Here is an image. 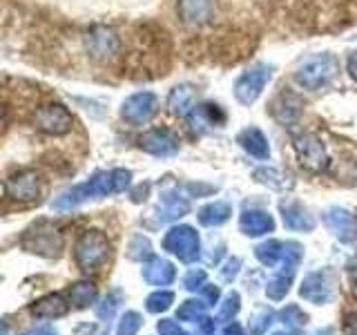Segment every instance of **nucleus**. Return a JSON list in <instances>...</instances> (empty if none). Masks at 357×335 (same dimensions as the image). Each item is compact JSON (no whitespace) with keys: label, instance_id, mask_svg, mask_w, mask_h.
Segmentation results:
<instances>
[{"label":"nucleus","instance_id":"1","mask_svg":"<svg viewBox=\"0 0 357 335\" xmlns=\"http://www.w3.org/2000/svg\"><path fill=\"white\" fill-rule=\"evenodd\" d=\"M132 184V174L123 168H116V170H107V172H96L89 181L78 184L54 201L56 210H70L83 201L92 199V197H107L114 193H123L128 186Z\"/></svg>","mask_w":357,"mask_h":335},{"label":"nucleus","instance_id":"2","mask_svg":"<svg viewBox=\"0 0 357 335\" xmlns=\"http://www.w3.org/2000/svg\"><path fill=\"white\" fill-rule=\"evenodd\" d=\"M337 70L340 65L333 54H315L297 67L295 83L308 89V92H317V89L326 87L337 76Z\"/></svg>","mask_w":357,"mask_h":335},{"label":"nucleus","instance_id":"3","mask_svg":"<svg viewBox=\"0 0 357 335\" xmlns=\"http://www.w3.org/2000/svg\"><path fill=\"white\" fill-rule=\"evenodd\" d=\"M304 248L297 241H264L255 248V257L259 260L264 266H273V268H288V271H295Z\"/></svg>","mask_w":357,"mask_h":335},{"label":"nucleus","instance_id":"4","mask_svg":"<svg viewBox=\"0 0 357 335\" xmlns=\"http://www.w3.org/2000/svg\"><path fill=\"white\" fill-rule=\"evenodd\" d=\"M293 150L299 165L308 172H324L328 168V152L324 141L312 132H299L293 137Z\"/></svg>","mask_w":357,"mask_h":335},{"label":"nucleus","instance_id":"5","mask_svg":"<svg viewBox=\"0 0 357 335\" xmlns=\"http://www.w3.org/2000/svg\"><path fill=\"white\" fill-rule=\"evenodd\" d=\"M109 255V241L103 232L87 230L76 241L74 257L83 271H96V268L107 260Z\"/></svg>","mask_w":357,"mask_h":335},{"label":"nucleus","instance_id":"6","mask_svg":"<svg viewBox=\"0 0 357 335\" xmlns=\"http://www.w3.org/2000/svg\"><path fill=\"white\" fill-rule=\"evenodd\" d=\"M273 74L275 70L271 65H255L250 70H245L239 78L237 83H234V98L239 100L241 105H252L257 98L261 96V92L266 89V85L273 81Z\"/></svg>","mask_w":357,"mask_h":335},{"label":"nucleus","instance_id":"7","mask_svg":"<svg viewBox=\"0 0 357 335\" xmlns=\"http://www.w3.org/2000/svg\"><path fill=\"white\" fill-rule=\"evenodd\" d=\"M163 248L167 253L176 255L178 260L185 264H192L201 257V241L199 232L192 226H174L165 232L163 237Z\"/></svg>","mask_w":357,"mask_h":335},{"label":"nucleus","instance_id":"8","mask_svg":"<svg viewBox=\"0 0 357 335\" xmlns=\"http://www.w3.org/2000/svg\"><path fill=\"white\" fill-rule=\"evenodd\" d=\"M33 126H36L43 134L61 137V134H67L72 130L74 117L63 103H47L36 110V114H33Z\"/></svg>","mask_w":357,"mask_h":335},{"label":"nucleus","instance_id":"9","mask_svg":"<svg viewBox=\"0 0 357 335\" xmlns=\"http://www.w3.org/2000/svg\"><path fill=\"white\" fill-rule=\"evenodd\" d=\"M156 112H159V98L152 92H137L128 96L121 105V117L130 126H143L154 119Z\"/></svg>","mask_w":357,"mask_h":335},{"label":"nucleus","instance_id":"10","mask_svg":"<svg viewBox=\"0 0 357 335\" xmlns=\"http://www.w3.org/2000/svg\"><path fill=\"white\" fill-rule=\"evenodd\" d=\"M268 112H271V117L277 123H282V126H293L301 117V112H304V100H301V96L293 92V89L284 87L282 92H277L271 98Z\"/></svg>","mask_w":357,"mask_h":335},{"label":"nucleus","instance_id":"11","mask_svg":"<svg viewBox=\"0 0 357 335\" xmlns=\"http://www.w3.org/2000/svg\"><path fill=\"white\" fill-rule=\"evenodd\" d=\"M119 36L107 27H94L85 34V50L94 61H107L119 52Z\"/></svg>","mask_w":357,"mask_h":335},{"label":"nucleus","instance_id":"12","mask_svg":"<svg viewBox=\"0 0 357 335\" xmlns=\"http://www.w3.org/2000/svg\"><path fill=\"white\" fill-rule=\"evenodd\" d=\"M139 148L152 156H172L178 152V137L167 128H154L139 139Z\"/></svg>","mask_w":357,"mask_h":335},{"label":"nucleus","instance_id":"13","mask_svg":"<svg viewBox=\"0 0 357 335\" xmlns=\"http://www.w3.org/2000/svg\"><path fill=\"white\" fill-rule=\"evenodd\" d=\"M299 293L304 299L312 302V304H324L328 302L335 293V277L331 271H315L310 273L304 284H301Z\"/></svg>","mask_w":357,"mask_h":335},{"label":"nucleus","instance_id":"14","mask_svg":"<svg viewBox=\"0 0 357 335\" xmlns=\"http://www.w3.org/2000/svg\"><path fill=\"white\" fill-rule=\"evenodd\" d=\"M22 246L29 248L31 253H40V255H56L63 246L61 232L52 228V226H38L25 234Z\"/></svg>","mask_w":357,"mask_h":335},{"label":"nucleus","instance_id":"15","mask_svg":"<svg viewBox=\"0 0 357 335\" xmlns=\"http://www.w3.org/2000/svg\"><path fill=\"white\" fill-rule=\"evenodd\" d=\"M324 223L342 241H353L357 237V217L344 208H331L324 212Z\"/></svg>","mask_w":357,"mask_h":335},{"label":"nucleus","instance_id":"16","mask_svg":"<svg viewBox=\"0 0 357 335\" xmlns=\"http://www.w3.org/2000/svg\"><path fill=\"white\" fill-rule=\"evenodd\" d=\"M7 195L18 201H33L40 193V179L33 170H22L7 181Z\"/></svg>","mask_w":357,"mask_h":335},{"label":"nucleus","instance_id":"17","mask_svg":"<svg viewBox=\"0 0 357 335\" xmlns=\"http://www.w3.org/2000/svg\"><path fill=\"white\" fill-rule=\"evenodd\" d=\"M195 107H197V89L190 83L176 85L170 92V96H167V110L178 119H188Z\"/></svg>","mask_w":357,"mask_h":335},{"label":"nucleus","instance_id":"18","mask_svg":"<svg viewBox=\"0 0 357 335\" xmlns=\"http://www.w3.org/2000/svg\"><path fill=\"white\" fill-rule=\"evenodd\" d=\"M185 121H188L190 130L199 134V132H206V130L215 128V126H221L223 112L215 103H201V105H197L192 112H190V117Z\"/></svg>","mask_w":357,"mask_h":335},{"label":"nucleus","instance_id":"19","mask_svg":"<svg viewBox=\"0 0 357 335\" xmlns=\"http://www.w3.org/2000/svg\"><path fill=\"white\" fill-rule=\"evenodd\" d=\"M239 228L243 234H248V237H261V234L275 230V219L264 210H245L241 212Z\"/></svg>","mask_w":357,"mask_h":335},{"label":"nucleus","instance_id":"20","mask_svg":"<svg viewBox=\"0 0 357 335\" xmlns=\"http://www.w3.org/2000/svg\"><path fill=\"white\" fill-rule=\"evenodd\" d=\"M237 143L255 159H271V145H268L266 134L259 128H245L237 134Z\"/></svg>","mask_w":357,"mask_h":335},{"label":"nucleus","instance_id":"21","mask_svg":"<svg viewBox=\"0 0 357 335\" xmlns=\"http://www.w3.org/2000/svg\"><path fill=\"white\" fill-rule=\"evenodd\" d=\"M176 11L188 25H204L212 18V0H178Z\"/></svg>","mask_w":357,"mask_h":335},{"label":"nucleus","instance_id":"22","mask_svg":"<svg viewBox=\"0 0 357 335\" xmlns=\"http://www.w3.org/2000/svg\"><path fill=\"white\" fill-rule=\"evenodd\" d=\"M279 210H282L286 228H290V230H312L315 228V219H312L310 212L301 204H297V201H284V204L279 206Z\"/></svg>","mask_w":357,"mask_h":335},{"label":"nucleus","instance_id":"23","mask_svg":"<svg viewBox=\"0 0 357 335\" xmlns=\"http://www.w3.org/2000/svg\"><path fill=\"white\" fill-rule=\"evenodd\" d=\"M143 277L154 286H165L174 279V266L161 257H152L150 264H145L143 268Z\"/></svg>","mask_w":357,"mask_h":335},{"label":"nucleus","instance_id":"24","mask_svg":"<svg viewBox=\"0 0 357 335\" xmlns=\"http://www.w3.org/2000/svg\"><path fill=\"white\" fill-rule=\"evenodd\" d=\"M232 215V206L228 201H212V204L204 206L199 210V223L201 226H221V223H226Z\"/></svg>","mask_w":357,"mask_h":335},{"label":"nucleus","instance_id":"25","mask_svg":"<svg viewBox=\"0 0 357 335\" xmlns=\"http://www.w3.org/2000/svg\"><path fill=\"white\" fill-rule=\"evenodd\" d=\"M188 210H190V204L181 197L163 195V199L159 201V208H156V215H159L161 221H174L178 217H183Z\"/></svg>","mask_w":357,"mask_h":335},{"label":"nucleus","instance_id":"26","mask_svg":"<svg viewBox=\"0 0 357 335\" xmlns=\"http://www.w3.org/2000/svg\"><path fill=\"white\" fill-rule=\"evenodd\" d=\"M252 177L259 184L273 188V190H288L290 186H293V181H290L282 170H277V168H257V170L252 172Z\"/></svg>","mask_w":357,"mask_h":335},{"label":"nucleus","instance_id":"27","mask_svg":"<svg viewBox=\"0 0 357 335\" xmlns=\"http://www.w3.org/2000/svg\"><path fill=\"white\" fill-rule=\"evenodd\" d=\"M293 275H295V271H288V268H277L275 277L271 279V284H268V288H266L268 297L275 299V302L284 299L286 293H288L290 282H293Z\"/></svg>","mask_w":357,"mask_h":335},{"label":"nucleus","instance_id":"28","mask_svg":"<svg viewBox=\"0 0 357 335\" xmlns=\"http://www.w3.org/2000/svg\"><path fill=\"white\" fill-rule=\"evenodd\" d=\"M65 311H67V304L63 302V297H59V295H52L47 299H43L38 306H33V313H36V315H43V318L63 315Z\"/></svg>","mask_w":357,"mask_h":335},{"label":"nucleus","instance_id":"29","mask_svg":"<svg viewBox=\"0 0 357 335\" xmlns=\"http://www.w3.org/2000/svg\"><path fill=\"white\" fill-rule=\"evenodd\" d=\"M279 322H284L286 327H290V329H299V327H304V324L308 322V318L297 304H290V306H286L282 313H279Z\"/></svg>","mask_w":357,"mask_h":335},{"label":"nucleus","instance_id":"30","mask_svg":"<svg viewBox=\"0 0 357 335\" xmlns=\"http://www.w3.org/2000/svg\"><path fill=\"white\" fill-rule=\"evenodd\" d=\"M206 302H197V299H190L185 304L178 308V318L185 320V322H199L201 318H206Z\"/></svg>","mask_w":357,"mask_h":335},{"label":"nucleus","instance_id":"31","mask_svg":"<svg viewBox=\"0 0 357 335\" xmlns=\"http://www.w3.org/2000/svg\"><path fill=\"white\" fill-rule=\"evenodd\" d=\"M94 297H96V288H94V284H89V282H81V284H76L72 288V302L76 306L92 304Z\"/></svg>","mask_w":357,"mask_h":335},{"label":"nucleus","instance_id":"32","mask_svg":"<svg viewBox=\"0 0 357 335\" xmlns=\"http://www.w3.org/2000/svg\"><path fill=\"white\" fill-rule=\"evenodd\" d=\"M273 320H275L273 308H259V311H257L255 315H252V320H250V331H252L255 335H264L268 329H271Z\"/></svg>","mask_w":357,"mask_h":335},{"label":"nucleus","instance_id":"33","mask_svg":"<svg viewBox=\"0 0 357 335\" xmlns=\"http://www.w3.org/2000/svg\"><path fill=\"white\" fill-rule=\"evenodd\" d=\"M239 313V295L237 293H228L226 299L219 304V313H217V322H230L234 315Z\"/></svg>","mask_w":357,"mask_h":335},{"label":"nucleus","instance_id":"34","mask_svg":"<svg viewBox=\"0 0 357 335\" xmlns=\"http://www.w3.org/2000/svg\"><path fill=\"white\" fill-rule=\"evenodd\" d=\"M172 302H174V295L170 293V290H156V293H152L148 297L145 306H148L150 313H161V311H165L167 306H170Z\"/></svg>","mask_w":357,"mask_h":335},{"label":"nucleus","instance_id":"35","mask_svg":"<svg viewBox=\"0 0 357 335\" xmlns=\"http://www.w3.org/2000/svg\"><path fill=\"white\" fill-rule=\"evenodd\" d=\"M130 257L132 260H148L152 257V244L143 237V234H137L130 241Z\"/></svg>","mask_w":357,"mask_h":335},{"label":"nucleus","instance_id":"36","mask_svg":"<svg viewBox=\"0 0 357 335\" xmlns=\"http://www.w3.org/2000/svg\"><path fill=\"white\" fill-rule=\"evenodd\" d=\"M141 329V315L139 313H126L123 320L119 322V329H116V335H137V331Z\"/></svg>","mask_w":357,"mask_h":335},{"label":"nucleus","instance_id":"37","mask_svg":"<svg viewBox=\"0 0 357 335\" xmlns=\"http://www.w3.org/2000/svg\"><path fill=\"white\" fill-rule=\"evenodd\" d=\"M206 271H201V268H192V271H188L185 277H183V286L188 290H201L206 286Z\"/></svg>","mask_w":357,"mask_h":335},{"label":"nucleus","instance_id":"38","mask_svg":"<svg viewBox=\"0 0 357 335\" xmlns=\"http://www.w3.org/2000/svg\"><path fill=\"white\" fill-rule=\"evenodd\" d=\"M159 333L161 335H188L181 327H178L176 322H172V320H161L159 322Z\"/></svg>","mask_w":357,"mask_h":335},{"label":"nucleus","instance_id":"39","mask_svg":"<svg viewBox=\"0 0 357 335\" xmlns=\"http://www.w3.org/2000/svg\"><path fill=\"white\" fill-rule=\"evenodd\" d=\"M201 295H204V302L208 306H215L219 302V286H212V284H206L201 288Z\"/></svg>","mask_w":357,"mask_h":335},{"label":"nucleus","instance_id":"40","mask_svg":"<svg viewBox=\"0 0 357 335\" xmlns=\"http://www.w3.org/2000/svg\"><path fill=\"white\" fill-rule=\"evenodd\" d=\"M239 266H241V262L234 260V257H230V260L223 264V268H221V277L226 279V282H230V279L234 277V273L239 271Z\"/></svg>","mask_w":357,"mask_h":335},{"label":"nucleus","instance_id":"41","mask_svg":"<svg viewBox=\"0 0 357 335\" xmlns=\"http://www.w3.org/2000/svg\"><path fill=\"white\" fill-rule=\"evenodd\" d=\"M346 70H349V74H351L353 81H357V52H353V54L349 56V61H346Z\"/></svg>","mask_w":357,"mask_h":335},{"label":"nucleus","instance_id":"42","mask_svg":"<svg viewBox=\"0 0 357 335\" xmlns=\"http://www.w3.org/2000/svg\"><path fill=\"white\" fill-rule=\"evenodd\" d=\"M221 335H245V333L237 322H230V324H226V329H223Z\"/></svg>","mask_w":357,"mask_h":335},{"label":"nucleus","instance_id":"43","mask_svg":"<svg viewBox=\"0 0 357 335\" xmlns=\"http://www.w3.org/2000/svg\"><path fill=\"white\" fill-rule=\"evenodd\" d=\"M353 295L357 297V273H355V277H353Z\"/></svg>","mask_w":357,"mask_h":335},{"label":"nucleus","instance_id":"44","mask_svg":"<svg viewBox=\"0 0 357 335\" xmlns=\"http://www.w3.org/2000/svg\"><path fill=\"white\" fill-rule=\"evenodd\" d=\"M5 331H7V329H5V324H0V335H5Z\"/></svg>","mask_w":357,"mask_h":335},{"label":"nucleus","instance_id":"45","mask_svg":"<svg viewBox=\"0 0 357 335\" xmlns=\"http://www.w3.org/2000/svg\"><path fill=\"white\" fill-rule=\"evenodd\" d=\"M275 335H293V333H275Z\"/></svg>","mask_w":357,"mask_h":335},{"label":"nucleus","instance_id":"46","mask_svg":"<svg viewBox=\"0 0 357 335\" xmlns=\"http://www.w3.org/2000/svg\"><path fill=\"white\" fill-rule=\"evenodd\" d=\"M0 117H3V105H0Z\"/></svg>","mask_w":357,"mask_h":335},{"label":"nucleus","instance_id":"47","mask_svg":"<svg viewBox=\"0 0 357 335\" xmlns=\"http://www.w3.org/2000/svg\"><path fill=\"white\" fill-rule=\"evenodd\" d=\"M355 335H357V333H355Z\"/></svg>","mask_w":357,"mask_h":335}]
</instances>
